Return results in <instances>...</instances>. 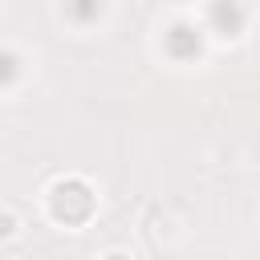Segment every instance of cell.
I'll list each match as a JSON object with an SVG mask.
<instances>
[{"label":"cell","instance_id":"obj_2","mask_svg":"<svg viewBox=\"0 0 260 260\" xmlns=\"http://www.w3.org/2000/svg\"><path fill=\"white\" fill-rule=\"evenodd\" d=\"M167 53H171L175 61L199 57V28H191V24H171V28H167Z\"/></svg>","mask_w":260,"mask_h":260},{"label":"cell","instance_id":"obj_1","mask_svg":"<svg viewBox=\"0 0 260 260\" xmlns=\"http://www.w3.org/2000/svg\"><path fill=\"white\" fill-rule=\"evenodd\" d=\"M49 211H53V219H61V223H85V219L93 215V191H89V183H81V179H61V183H53V191H49Z\"/></svg>","mask_w":260,"mask_h":260},{"label":"cell","instance_id":"obj_4","mask_svg":"<svg viewBox=\"0 0 260 260\" xmlns=\"http://www.w3.org/2000/svg\"><path fill=\"white\" fill-rule=\"evenodd\" d=\"M106 260H126V256H106Z\"/></svg>","mask_w":260,"mask_h":260},{"label":"cell","instance_id":"obj_3","mask_svg":"<svg viewBox=\"0 0 260 260\" xmlns=\"http://www.w3.org/2000/svg\"><path fill=\"white\" fill-rule=\"evenodd\" d=\"M207 16H211V20H223V24H228V37H236V28H240V20H244L248 12H244V8H211Z\"/></svg>","mask_w":260,"mask_h":260}]
</instances>
